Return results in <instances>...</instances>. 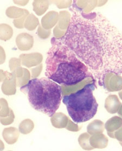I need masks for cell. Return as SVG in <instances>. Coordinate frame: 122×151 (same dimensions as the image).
<instances>
[{
  "label": "cell",
  "mask_w": 122,
  "mask_h": 151,
  "mask_svg": "<svg viewBox=\"0 0 122 151\" xmlns=\"http://www.w3.org/2000/svg\"><path fill=\"white\" fill-rule=\"evenodd\" d=\"M77 6L73 4L67 31L59 39L104 86L108 73H122V33L101 13H86Z\"/></svg>",
  "instance_id": "obj_1"
},
{
  "label": "cell",
  "mask_w": 122,
  "mask_h": 151,
  "mask_svg": "<svg viewBox=\"0 0 122 151\" xmlns=\"http://www.w3.org/2000/svg\"><path fill=\"white\" fill-rule=\"evenodd\" d=\"M45 76L65 86H75L87 78L96 81L88 66L75 52L60 40L53 37L46 60Z\"/></svg>",
  "instance_id": "obj_2"
},
{
  "label": "cell",
  "mask_w": 122,
  "mask_h": 151,
  "mask_svg": "<svg viewBox=\"0 0 122 151\" xmlns=\"http://www.w3.org/2000/svg\"><path fill=\"white\" fill-rule=\"evenodd\" d=\"M31 106L37 111L52 117L62 99V90L58 83L48 78H34L20 88Z\"/></svg>",
  "instance_id": "obj_3"
},
{
  "label": "cell",
  "mask_w": 122,
  "mask_h": 151,
  "mask_svg": "<svg viewBox=\"0 0 122 151\" xmlns=\"http://www.w3.org/2000/svg\"><path fill=\"white\" fill-rule=\"evenodd\" d=\"M95 88L96 82L92 81L76 92L62 97V102L75 123L90 120L97 113L98 104L93 93Z\"/></svg>",
  "instance_id": "obj_4"
},
{
  "label": "cell",
  "mask_w": 122,
  "mask_h": 151,
  "mask_svg": "<svg viewBox=\"0 0 122 151\" xmlns=\"http://www.w3.org/2000/svg\"><path fill=\"white\" fill-rule=\"evenodd\" d=\"M104 88L108 91H118L122 90V77L113 73H108L104 78Z\"/></svg>",
  "instance_id": "obj_5"
},
{
  "label": "cell",
  "mask_w": 122,
  "mask_h": 151,
  "mask_svg": "<svg viewBox=\"0 0 122 151\" xmlns=\"http://www.w3.org/2000/svg\"><path fill=\"white\" fill-rule=\"evenodd\" d=\"M122 104L118 96L115 95L108 96L105 100V108L107 111L110 114H115L118 111Z\"/></svg>",
  "instance_id": "obj_6"
},
{
  "label": "cell",
  "mask_w": 122,
  "mask_h": 151,
  "mask_svg": "<svg viewBox=\"0 0 122 151\" xmlns=\"http://www.w3.org/2000/svg\"><path fill=\"white\" fill-rule=\"evenodd\" d=\"M122 126V118L121 117L114 116L108 120L105 124V127L108 132L109 137L115 138V134L113 133Z\"/></svg>",
  "instance_id": "obj_7"
},
{
  "label": "cell",
  "mask_w": 122,
  "mask_h": 151,
  "mask_svg": "<svg viewBox=\"0 0 122 151\" xmlns=\"http://www.w3.org/2000/svg\"><path fill=\"white\" fill-rule=\"evenodd\" d=\"M90 142L92 147L103 149L106 147L108 144V139L102 133L95 134L90 138Z\"/></svg>",
  "instance_id": "obj_8"
},
{
  "label": "cell",
  "mask_w": 122,
  "mask_h": 151,
  "mask_svg": "<svg viewBox=\"0 0 122 151\" xmlns=\"http://www.w3.org/2000/svg\"><path fill=\"white\" fill-rule=\"evenodd\" d=\"M104 124L99 120H95L89 124L87 128L88 134L91 135L102 134L104 131Z\"/></svg>",
  "instance_id": "obj_9"
},
{
  "label": "cell",
  "mask_w": 122,
  "mask_h": 151,
  "mask_svg": "<svg viewBox=\"0 0 122 151\" xmlns=\"http://www.w3.org/2000/svg\"><path fill=\"white\" fill-rule=\"evenodd\" d=\"M90 134L85 133L81 134L78 139L79 144H80L82 148H83L85 150L90 151L94 149V148L92 147L90 144Z\"/></svg>",
  "instance_id": "obj_10"
},
{
  "label": "cell",
  "mask_w": 122,
  "mask_h": 151,
  "mask_svg": "<svg viewBox=\"0 0 122 151\" xmlns=\"http://www.w3.org/2000/svg\"><path fill=\"white\" fill-rule=\"evenodd\" d=\"M115 137L119 141V143L122 142V126L119 128L115 133Z\"/></svg>",
  "instance_id": "obj_11"
},
{
  "label": "cell",
  "mask_w": 122,
  "mask_h": 151,
  "mask_svg": "<svg viewBox=\"0 0 122 151\" xmlns=\"http://www.w3.org/2000/svg\"><path fill=\"white\" fill-rule=\"evenodd\" d=\"M118 113L119 115L122 118V104L121 105V107H120Z\"/></svg>",
  "instance_id": "obj_12"
},
{
  "label": "cell",
  "mask_w": 122,
  "mask_h": 151,
  "mask_svg": "<svg viewBox=\"0 0 122 151\" xmlns=\"http://www.w3.org/2000/svg\"><path fill=\"white\" fill-rule=\"evenodd\" d=\"M119 95L120 96V98L122 100V91L119 93Z\"/></svg>",
  "instance_id": "obj_13"
},
{
  "label": "cell",
  "mask_w": 122,
  "mask_h": 151,
  "mask_svg": "<svg viewBox=\"0 0 122 151\" xmlns=\"http://www.w3.org/2000/svg\"><path fill=\"white\" fill-rule=\"evenodd\" d=\"M120 144L121 145V146H122V143H120Z\"/></svg>",
  "instance_id": "obj_14"
}]
</instances>
